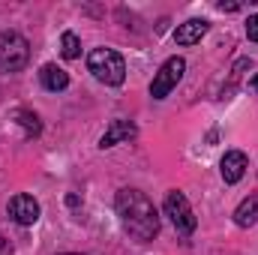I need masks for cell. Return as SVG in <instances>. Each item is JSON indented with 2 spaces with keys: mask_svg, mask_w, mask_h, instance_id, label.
Segmentation results:
<instances>
[{
  "mask_svg": "<svg viewBox=\"0 0 258 255\" xmlns=\"http://www.w3.org/2000/svg\"><path fill=\"white\" fill-rule=\"evenodd\" d=\"M9 216L18 222V225H33L39 219V201L33 195H12L9 198Z\"/></svg>",
  "mask_w": 258,
  "mask_h": 255,
  "instance_id": "obj_6",
  "label": "cell"
},
{
  "mask_svg": "<svg viewBox=\"0 0 258 255\" xmlns=\"http://www.w3.org/2000/svg\"><path fill=\"white\" fill-rule=\"evenodd\" d=\"M162 210H165V216L171 219V225L177 228V234L189 237L195 228H198V219H195V213H192V204H189V198H186L183 192H177V189L168 192Z\"/></svg>",
  "mask_w": 258,
  "mask_h": 255,
  "instance_id": "obj_4",
  "label": "cell"
},
{
  "mask_svg": "<svg viewBox=\"0 0 258 255\" xmlns=\"http://www.w3.org/2000/svg\"><path fill=\"white\" fill-rule=\"evenodd\" d=\"M234 222L240 225V228H252L258 222V192L255 195H249V198H243L240 204H237V210H234Z\"/></svg>",
  "mask_w": 258,
  "mask_h": 255,
  "instance_id": "obj_11",
  "label": "cell"
},
{
  "mask_svg": "<svg viewBox=\"0 0 258 255\" xmlns=\"http://www.w3.org/2000/svg\"><path fill=\"white\" fill-rule=\"evenodd\" d=\"M60 255H81V252H60Z\"/></svg>",
  "mask_w": 258,
  "mask_h": 255,
  "instance_id": "obj_18",
  "label": "cell"
},
{
  "mask_svg": "<svg viewBox=\"0 0 258 255\" xmlns=\"http://www.w3.org/2000/svg\"><path fill=\"white\" fill-rule=\"evenodd\" d=\"M60 54H63L66 60H75V57L81 54V39H78L72 30H66L63 36H60Z\"/></svg>",
  "mask_w": 258,
  "mask_h": 255,
  "instance_id": "obj_13",
  "label": "cell"
},
{
  "mask_svg": "<svg viewBox=\"0 0 258 255\" xmlns=\"http://www.w3.org/2000/svg\"><path fill=\"white\" fill-rule=\"evenodd\" d=\"M9 252H12V246H9V240L0 234V255H9Z\"/></svg>",
  "mask_w": 258,
  "mask_h": 255,
  "instance_id": "obj_15",
  "label": "cell"
},
{
  "mask_svg": "<svg viewBox=\"0 0 258 255\" xmlns=\"http://www.w3.org/2000/svg\"><path fill=\"white\" fill-rule=\"evenodd\" d=\"M249 87H252V90H255V93H258V75H255V78H252V81H249Z\"/></svg>",
  "mask_w": 258,
  "mask_h": 255,
  "instance_id": "obj_17",
  "label": "cell"
},
{
  "mask_svg": "<svg viewBox=\"0 0 258 255\" xmlns=\"http://www.w3.org/2000/svg\"><path fill=\"white\" fill-rule=\"evenodd\" d=\"M30 60V45L21 33L15 30H3L0 33V72L12 75V72H21Z\"/></svg>",
  "mask_w": 258,
  "mask_h": 255,
  "instance_id": "obj_3",
  "label": "cell"
},
{
  "mask_svg": "<svg viewBox=\"0 0 258 255\" xmlns=\"http://www.w3.org/2000/svg\"><path fill=\"white\" fill-rule=\"evenodd\" d=\"M138 135V129L132 120H111V126L102 132V138H99V147L102 150H108V147H117V144H123L129 138H135Z\"/></svg>",
  "mask_w": 258,
  "mask_h": 255,
  "instance_id": "obj_8",
  "label": "cell"
},
{
  "mask_svg": "<svg viewBox=\"0 0 258 255\" xmlns=\"http://www.w3.org/2000/svg\"><path fill=\"white\" fill-rule=\"evenodd\" d=\"M246 36L258 42V15H249V21H246Z\"/></svg>",
  "mask_w": 258,
  "mask_h": 255,
  "instance_id": "obj_14",
  "label": "cell"
},
{
  "mask_svg": "<svg viewBox=\"0 0 258 255\" xmlns=\"http://www.w3.org/2000/svg\"><path fill=\"white\" fill-rule=\"evenodd\" d=\"M186 72V60L183 57H168L165 63L159 66V72L153 75V84H150V96L153 99H165L183 78Z\"/></svg>",
  "mask_w": 258,
  "mask_h": 255,
  "instance_id": "obj_5",
  "label": "cell"
},
{
  "mask_svg": "<svg viewBox=\"0 0 258 255\" xmlns=\"http://www.w3.org/2000/svg\"><path fill=\"white\" fill-rule=\"evenodd\" d=\"M87 69L93 72L96 81L111 84V87H120L126 81V63L114 48H93L87 54Z\"/></svg>",
  "mask_w": 258,
  "mask_h": 255,
  "instance_id": "obj_2",
  "label": "cell"
},
{
  "mask_svg": "<svg viewBox=\"0 0 258 255\" xmlns=\"http://www.w3.org/2000/svg\"><path fill=\"white\" fill-rule=\"evenodd\" d=\"M219 9H222V12H237L240 3H219Z\"/></svg>",
  "mask_w": 258,
  "mask_h": 255,
  "instance_id": "obj_16",
  "label": "cell"
},
{
  "mask_svg": "<svg viewBox=\"0 0 258 255\" xmlns=\"http://www.w3.org/2000/svg\"><path fill=\"white\" fill-rule=\"evenodd\" d=\"M39 81H42V87L45 90H51V93H60L69 87V75H66V69H60L57 63H45L39 69Z\"/></svg>",
  "mask_w": 258,
  "mask_h": 255,
  "instance_id": "obj_10",
  "label": "cell"
},
{
  "mask_svg": "<svg viewBox=\"0 0 258 255\" xmlns=\"http://www.w3.org/2000/svg\"><path fill=\"white\" fill-rule=\"evenodd\" d=\"M207 30H210V24H207L204 18H189V21L177 24L174 42H177V45H195V42H201V36H204Z\"/></svg>",
  "mask_w": 258,
  "mask_h": 255,
  "instance_id": "obj_9",
  "label": "cell"
},
{
  "mask_svg": "<svg viewBox=\"0 0 258 255\" xmlns=\"http://www.w3.org/2000/svg\"><path fill=\"white\" fill-rule=\"evenodd\" d=\"M15 123L24 129V135H27V138H33V135H39V132H42L39 117H36L33 111H27V108H18V111H15Z\"/></svg>",
  "mask_w": 258,
  "mask_h": 255,
  "instance_id": "obj_12",
  "label": "cell"
},
{
  "mask_svg": "<svg viewBox=\"0 0 258 255\" xmlns=\"http://www.w3.org/2000/svg\"><path fill=\"white\" fill-rule=\"evenodd\" d=\"M114 207H117V216H120V225L132 240L138 243H147L159 234V213L153 207V201L138 189H120L114 198Z\"/></svg>",
  "mask_w": 258,
  "mask_h": 255,
  "instance_id": "obj_1",
  "label": "cell"
},
{
  "mask_svg": "<svg viewBox=\"0 0 258 255\" xmlns=\"http://www.w3.org/2000/svg\"><path fill=\"white\" fill-rule=\"evenodd\" d=\"M246 168H249V159H246L243 150H225V156L219 162V171H222L225 183H240L243 174H246Z\"/></svg>",
  "mask_w": 258,
  "mask_h": 255,
  "instance_id": "obj_7",
  "label": "cell"
}]
</instances>
